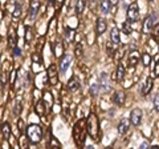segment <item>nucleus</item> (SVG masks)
Listing matches in <instances>:
<instances>
[{
  "label": "nucleus",
  "mask_w": 159,
  "mask_h": 149,
  "mask_svg": "<svg viewBox=\"0 0 159 149\" xmlns=\"http://www.w3.org/2000/svg\"><path fill=\"white\" fill-rule=\"evenodd\" d=\"M86 132L90 135L93 140H99V127H98V118L94 113H90L86 120Z\"/></svg>",
  "instance_id": "nucleus-1"
},
{
  "label": "nucleus",
  "mask_w": 159,
  "mask_h": 149,
  "mask_svg": "<svg viewBox=\"0 0 159 149\" xmlns=\"http://www.w3.org/2000/svg\"><path fill=\"white\" fill-rule=\"evenodd\" d=\"M27 136H28V140L31 141L32 144H36L41 140L43 137V129L39 124H31L28 128H27Z\"/></svg>",
  "instance_id": "nucleus-2"
},
{
  "label": "nucleus",
  "mask_w": 159,
  "mask_h": 149,
  "mask_svg": "<svg viewBox=\"0 0 159 149\" xmlns=\"http://www.w3.org/2000/svg\"><path fill=\"white\" fill-rule=\"evenodd\" d=\"M139 19V8H138V3L134 2L131 3L127 8V20H130L131 23L137 22Z\"/></svg>",
  "instance_id": "nucleus-3"
},
{
  "label": "nucleus",
  "mask_w": 159,
  "mask_h": 149,
  "mask_svg": "<svg viewBox=\"0 0 159 149\" xmlns=\"http://www.w3.org/2000/svg\"><path fill=\"white\" fill-rule=\"evenodd\" d=\"M142 121V111L139 108L133 109L130 112V123L133 124V127H138Z\"/></svg>",
  "instance_id": "nucleus-4"
},
{
  "label": "nucleus",
  "mask_w": 159,
  "mask_h": 149,
  "mask_svg": "<svg viewBox=\"0 0 159 149\" xmlns=\"http://www.w3.org/2000/svg\"><path fill=\"white\" fill-rule=\"evenodd\" d=\"M99 87H101V92L110 91V77L107 73H102L99 76Z\"/></svg>",
  "instance_id": "nucleus-5"
},
{
  "label": "nucleus",
  "mask_w": 159,
  "mask_h": 149,
  "mask_svg": "<svg viewBox=\"0 0 159 149\" xmlns=\"http://www.w3.org/2000/svg\"><path fill=\"white\" fill-rule=\"evenodd\" d=\"M48 79H49L51 85H56L58 81V73H57V68L54 64L49 65V68H48Z\"/></svg>",
  "instance_id": "nucleus-6"
},
{
  "label": "nucleus",
  "mask_w": 159,
  "mask_h": 149,
  "mask_svg": "<svg viewBox=\"0 0 159 149\" xmlns=\"http://www.w3.org/2000/svg\"><path fill=\"white\" fill-rule=\"evenodd\" d=\"M155 15H150V16H147L145 19V22H143V32L145 33H150L154 28V24H155Z\"/></svg>",
  "instance_id": "nucleus-7"
},
{
  "label": "nucleus",
  "mask_w": 159,
  "mask_h": 149,
  "mask_svg": "<svg viewBox=\"0 0 159 149\" xmlns=\"http://www.w3.org/2000/svg\"><path fill=\"white\" fill-rule=\"evenodd\" d=\"M84 120H81V121H78L77 124H76V127H74V141L78 138V135L82 137V140L85 141V133H84Z\"/></svg>",
  "instance_id": "nucleus-8"
},
{
  "label": "nucleus",
  "mask_w": 159,
  "mask_h": 149,
  "mask_svg": "<svg viewBox=\"0 0 159 149\" xmlns=\"http://www.w3.org/2000/svg\"><path fill=\"white\" fill-rule=\"evenodd\" d=\"M70 60H72V57L69 56V55H64L61 57V60H60V71L65 72L68 69V67L70 65Z\"/></svg>",
  "instance_id": "nucleus-9"
},
{
  "label": "nucleus",
  "mask_w": 159,
  "mask_h": 149,
  "mask_svg": "<svg viewBox=\"0 0 159 149\" xmlns=\"http://www.w3.org/2000/svg\"><path fill=\"white\" fill-rule=\"evenodd\" d=\"M107 28V24L105 22V19H101L99 17L97 20V24H96V31H97V35H102L103 32L106 31Z\"/></svg>",
  "instance_id": "nucleus-10"
},
{
  "label": "nucleus",
  "mask_w": 159,
  "mask_h": 149,
  "mask_svg": "<svg viewBox=\"0 0 159 149\" xmlns=\"http://www.w3.org/2000/svg\"><path fill=\"white\" fill-rule=\"evenodd\" d=\"M152 83H154L152 77H147L146 79V81H145V84H143V87H142V95L143 96H146V95L150 93L151 88H152Z\"/></svg>",
  "instance_id": "nucleus-11"
},
{
  "label": "nucleus",
  "mask_w": 159,
  "mask_h": 149,
  "mask_svg": "<svg viewBox=\"0 0 159 149\" xmlns=\"http://www.w3.org/2000/svg\"><path fill=\"white\" fill-rule=\"evenodd\" d=\"M54 56L56 57H62L64 56V44L61 40H57L56 44H54Z\"/></svg>",
  "instance_id": "nucleus-12"
},
{
  "label": "nucleus",
  "mask_w": 159,
  "mask_h": 149,
  "mask_svg": "<svg viewBox=\"0 0 159 149\" xmlns=\"http://www.w3.org/2000/svg\"><path fill=\"white\" fill-rule=\"evenodd\" d=\"M139 57H141V55H139L138 51H131L130 53H129V64L130 65H137L138 61H139Z\"/></svg>",
  "instance_id": "nucleus-13"
},
{
  "label": "nucleus",
  "mask_w": 159,
  "mask_h": 149,
  "mask_svg": "<svg viewBox=\"0 0 159 149\" xmlns=\"http://www.w3.org/2000/svg\"><path fill=\"white\" fill-rule=\"evenodd\" d=\"M68 89L70 92H74V91H77L78 89V87H80V81H78V79H77V76H73L70 80L68 81Z\"/></svg>",
  "instance_id": "nucleus-14"
},
{
  "label": "nucleus",
  "mask_w": 159,
  "mask_h": 149,
  "mask_svg": "<svg viewBox=\"0 0 159 149\" xmlns=\"http://www.w3.org/2000/svg\"><path fill=\"white\" fill-rule=\"evenodd\" d=\"M43 100H44V103H45V108L49 111V109L52 108V105H53V96H52V93L51 92H45V93H44Z\"/></svg>",
  "instance_id": "nucleus-15"
},
{
  "label": "nucleus",
  "mask_w": 159,
  "mask_h": 149,
  "mask_svg": "<svg viewBox=\"0 0 159 149\" xmlns=\"http://www.w3.org/2000/svg\"><path fill=\"white\" fill-rule=\"evenodd\" d=\"M2 136H3V138H6V140H8L9 136H11V127H9L8 123L2 124Z\"/></svg>",
  "instance_id": "nucleus-16"
},
{
  "label": "nucleus",
  "mask_w": 159,
  "mask_h": 149,
  "mask_svg": "<svg viewBox=\"0 0 159 149\" xmlns=\"http://www.w3.org/2000/svg\"><path fill=\"white\" fill-rule=\"evenodd\" d=\"M39 7H40V0H32V2H31V7H29V15H31L32 17L36 16Z\"/></svg>",
  "instance_id": "nucleus-17"
},
{
  "label": "nucleus",
  "mask_w": 159,
  "mask_h": 149,
  "mask_svg": "<svg viewBox=\"0 0 159 149\" xmlns=\"http://www.w3.org/2000/svg\"><path fill=\"white\" fill-rule=\"evenodd\" d=\"M110 0H101V3H99V9H101L102 13H109V11H110Z\"/></svg>",
  "instance_id": "nucleus-18"
},
{
  "label": "nucleus",
  "mask_w": 159,
  "mask_h": 149,
  "mask_svg": "<svg viewBox=\"0 0 159 149\" xmlns=\"http://www.w3.org/2000/svg\"><path fill=\"white\" fill-rule=\"evenodd\" d=\"M110 40L113 44H119L121 41V37H119V31L117 28H113L111 32H110Z\"/></svg>",
  "instance_id": "nucleus-19"
},
{
  "label": "nucleus",
  "mask_w": 159,
  "mask_h": 149,
  "mask_svg": "<svg viewBox=\"0 0 159 149\" xmlns=\"http://www.w3.org/2000/svg\"><path fill=\"white\" fill-rule=\"evenodd\" d=\"M129 129V121L127 120H122L118 124V133L119 135H125Z\"/></svg>",
  "instance_id": "nucleus-20"
},
{
  "label": "nucleus",
  "mask_w": 159,
  "mask_h": 149,
  "mask_svg": "<svg viewBox=\"0 0 159 149\" xmlns=\"http://www.w3.org/2000/svg\"><path fill=\"white\" fill-rule=\"evenodd\" d=\"M114 103L118 104V105H122V104L125 103V93L121 91L116 92V95H114Z\"/></svg>",
  "instance_id": "nucleus-21"
},
{
  "label": "nucleus",
  "mask_w": 159,
  "mask_h": 149,
  "mask_svg": "<svg viewBox=\"0 0 159 149\" xmlns=\"http://www.w3.org/2000/svg\"><path fill=\"white\" fill-rule=\"evenodd\" d=\"M123 76H125V67L122 65V64H119L117 67V72H116V80L117 81H121Z\"/></svg>",
  "instance_id": "nucleus-22"
},
{
  "label": "nucleus",
  "mask_w": 159,
  "mask_h": 149,
  "mask_svg": "<svg viewBox=\"0 0 159 149\" xmlns=\"http://www.w3.org/2000/svg\"><path fill=\"white\" fill-rule=\"evenodd\" d=\"M12 16H13V20H17V19L21 16V6H20V4H15Z\"/></svg>",
  "instance_id": "nucleus-23"
},
{
  "label": "nucleus",
  "mask_w": 159,
  "mask_h": 149,
  "mask_svg": "<svg viewBox=\"0 0 159 149\" xmlns=\"http://www.w3.org/2000/svg\"><path fill=\"white\" fill-rule=\"evenodd\" d=\"M122 31H123V33H126V35L131 33L133 28H131V22L130 20H127V22H125L122 24Z\"/></svg>",
  "instance_id": "nucleus-24"
},
{
  "label": "nucleus",
  "mask_w": 159,
  "mask_h": 149,
  "mask_svg": "<svg viewBox=\"0 0 159 149\" xmlns=\"http://www.w3.org/2000/svg\"><path fill=\"white\" fill-rule=\"evenodd\" d=\"M85 9V0H77L76 3V13H82Z\"/></svg>",
  "instance_id": "nucleus-25"
},
{
  "label": "nucleus",
  "mask_w": 159,
  "mask_h": 149,
  "mask_svg": "<svg viewBox=\"0 0 159 149\" xmlns=\"http://www.w3.org/2000/svg\"><path fill=\"white\" fill-rule=\"evenodd\" d=\"M44 100H40V101H36V112L39 113L40 116L44 115Z\"/></svg>",
  "instance_id": "nucleus-26"
},
{
  "label": "nucleus",
  "mask_w": 159,
  "mask_h": 149,
  "mask_svg": "<svg viewBox=\"0 0 159 149\" xmlns=\"http://www.w3.org/2000/svg\"><path fill=\"white\" fill-rule=\"evenodd\" d=\"M142 60H143V65H145V67H148V65H150V63H151V56H150L148 53H143Z\"/></svg>",
  "instance_id": "nucleus-27"
},
{
  "label": "nucleus",
  "mask_w": 159,
  "mask_h": 149,
  "mask_svg": "<svg viewBox=\"0 0 159 149\" xmlns=\"http://www.w3.org/2000/svg\"><path fill=\"white\" fill-rule=\"evenodd\" d=\"M98 91H101V87H99V84H94V85L90 88V93L93 96H97L98 95Z\"/></svg>",
  "instance_id": "nucleus-28"
},
{
  "label": "nucleus",
  "mask_w": 159,
  "mask_h": 149,
  "mask_svg": "<svg viewBox=\"0 0 159 149\" xmlns=\"http://www.w3.org/2000/svg\"><path fill=\"white\" fill-rule=\"evenodd\" d=\"M25 41L27 43L32 41V31H31V28H29V27L25 28Z\"/></svg>",
  "instance_id": "nucleus-29"
},
{
  "label": "nucleus",
  "mask_w": 159,
  "mask_h": 149,
  "mask_svg": "<svg viewBox=\"0 0 159 149\" xmlns=\"http://www.w3.org/2000/svg\"><path fill=\"white\" fill-rule=\"evenodd\" d=\"M8 46L11 48H15V35L13 32H9V36H8Z\"/></svg>",
  "instance_id": "nucleus-30"
},
{
  "label": "nucleus",
  "mask_w": 159,
  "mask_h": 149,
  "mask_svg": "<svg viewBox=\"0 0 159 149\" xmlns=\"http://www.w3.org/2000/svg\"><path fill=\"white\" fill-rule=\"evenodd\" d=\"M152 72H154V77H159V60L155 64H154Z\"/></svg>",
  "instance_id": "nucleus-31"
},
{
  "label": "nucleus",
  "mask_w": 159,
  "mask_h": 149,
  "mask_svg": "<svg viewBox=\"0 0 159 149\" xmlns=\"http://www.w3.org/2000/svg\"><path fill=\"white\" fill-rule=\"evenodd\" d=\"M74 37V31L72 28H66V39L68 40H73Z\"/></svg>",
  "instance_id": "nucleus-32"
},
{
  "label": "nucleus",
  "mask_w": 159,
  "mask_h": 149,
  "mask_svg": "<svg viewBox=\"0 0 159 149\" xmlns=\"http://www.w3.org/2000/svg\"><path fill=\"white\" fill-rule=\"evenodd\" d=\"M154 109H155L157 112H159V93L155 96V99H154Z\"/></svg>",
  "instance_id": "nucleus-33"
},
{
  "label": "nucleus",
  "mask_w": 159,
  "mask_h": 149,
  "mask_svg": "<svg viewBox=\"0 0 159 149\" xmlns=\"http://www.w3.org/2000/svg\"><path fill=\"white\" fill-rule=\"evenodd\" d=\"M49 147L51 148H60V142L56 141V138L52 137V141H51V144H49Z\"/></svg>",
  "instance_id": "nucleus-34"
},
{
  "label": "nucleus",
  "mask_w": 159,
  "mask_h": 149,
  "mask_svg": "<svg viewBox=\"0 0 159 149\" xmlns=\"http://www.w3.org/2000/svg\"><path fill=\"white\" fill-rule=\"evenodd\" d=\"M17 124H19V131L23 132V131H24V121H23V120H19Z\"/></svg>",
  "instance_id": "nucleus-35"
},
{
  "label": "nucleus",
  "mask_w": 159,
  "mask_h": 149,
  "mask_svg": "<svg viewBox=\"0 0 159 149\" xmlns=\"http://www.w3.org/2000/svg\"><path fill=\"white\" fill-rule=\"evenodd\" d=\"M81 52H82V47H81V46H77V48H76V55H77V56H80V55H82Z\"/></svg>",
  "instance_id": "nucleus-36"
},
{
  "label": "nucleus",
  "mask_w": 159,
  "mask_h": 149,
  "mask_svg": "<svg viewBox=\"0 0 159 149\" xmlns=\"http://www.w3.org/2000/svg\"><path fill=\"white\" fill-rule=\"evenodd\" d=\"M13 56H20V48L17 47L13 48Z\"/></svg>",
  "instance_id": "nucleus-37"
},
{
  "label": "nucleus",
  "mask_w": 159,
  "mask_h": 149,
  "mask_svg": "<svg viewBox=\"0 0 159 149\" xmlns=\"http://www.w3.org/2000/svg\"><path fill=\"white\" fill-rule=\"evenodd\" d=\"M150 147V144H148L147 141H143L142 144H141V148H148Z\"/></svg>",
  "instance_id": "nucleus-38"
},
{
  "label": "nucleus",
  "mask_w": 159,
  "mask_h": 149,
  "mask_svg": "<svg viewBox=\"0 0 159 149\" xmlns=\"http://www.w3.org/2000/svg\"><path fill=\"white\" fill-rule=\"evenodd\" d=\"M154 33H155V36H157V37H159V26L155 27V31H154Z\"/></svg>",
  "instance_id": "nucleus-39"
},
{
  "label": "nucleus",
  "mask_w": 159,
  "mask_h": 149,
  "mask_svg": "<svg viewBox=\"0 0 159 149\" xmlns=\"http://www.w3.org/2000/svg\"><path fill=\"white\" fill-rule=\"evenodd\" d=\"M119 0H110V3H111V6H117Z\"/></svg>",
  "instance_id": "nucleus-40"
},
{
  "label": "nucleus",
  "mask_w": 159,
  "mask_h": 149,
  "mask_svg": "<svg viewBox=\"0 0 159 149\" xmlns=\"http://www.w3.org/2000/svg\"><path fill=\"white\" fill-rule=\"evenodd\" d=\"M64 3V0H56V4H57V6L60 7V6H61V4Z\"/></svg>",
  "instance_id": "nucleus-41"
},
{
  "label": "nucleus",
  "mask_w": 159,
  "mask_h": 149,
  "mask_svg": "<svg viewBox=\"0 0 159 149\" xmlns=\"http://www.w3.org/2000/svg\"><path fill=\"white\" fill-rule=\"evenodd\" d=\"M12 2H15V0H12Z\"/></svg>",
  "instance_id": "nucleus-42"
}]
</instances>
